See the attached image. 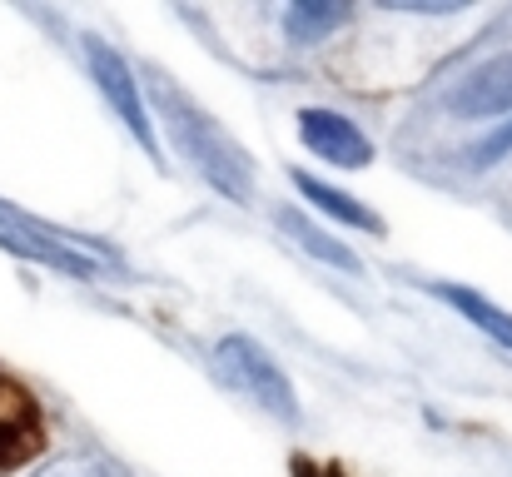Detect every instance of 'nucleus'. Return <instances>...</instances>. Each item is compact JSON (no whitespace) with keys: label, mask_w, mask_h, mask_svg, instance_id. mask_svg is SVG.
Returning a JSON list of instances; mask_svg holds the SVG:
<instances>
[{"label":"nucleus","mask_w":512,"mask_h":477,"mask_svg":"<svg viewBox=\"0 0 512 477\" xmlns=\"http://www.w3.org/2000/svg\"><path fill=\"white\" fill-rule=\"evenodd\" d=\"M155 100H160V115H165V125H170L174 145L184 150V155L194 159L229 199H239V204H249V189H254V169H249V159L244 150L194 105V100H184L179 90H174L165 75H155Z\"/></svg>","instance_id":"obj_1"},{"label":"nucleus","mask_w":512,"mask_h":477,"mask_svg":"<svg viewBox=\"0 0 512 477\" xmlns=\"http://www.w3.org/2000/svg\"><path fill=\"white\" fill-rule=\"evenodd\" d=\"M219 368H224V378L234 383V388H244L259 408H269L274 418H284V423H294L299 418V398H294V388H289V378L269 363V353L254 343V338H224L219 343Z\"/></svg>","instance_id":"obj_2"},{"label":"nucleus","mask_w":512,"mask_h":477,"mask_svg":"<svg viewBox=\"0 0 512 477\" xmlns=\"http://www.w3.org/2000/svg\"><path fill=\"white\" fill-rule=\"evenodd\" d=\"M85 55H90V70H95V80H100V90H105V100H110V110L130 125V135L145 145V150H155V130H150V115H145V105H140V90H135V75H130V65L105 45V40H85Z\"/></svg>","instance_id":"obj_3"},{"label":"nucleus","mask_w":512,"mask_h":477,"mask_svg":"<svg viewBox=\"0 0 512 477\" xmlns=\"http://www.w3.org/2000/svg\"><path fill=\"white\" fill-rule=\"evenodd\" d=\"M0 244L15 249V254H25V259H40V264H50V269H60V274H80V279L95 274V264H90L85 254H75L55 229H45V224L15 214L10 204H0Z\"/></svg>","instance_id":"obj_4"},{"label":"nucleus","mask_w":512,"mask_h":477,"mask_svg":"<svg viewBox=\"0 0 512 477\" xmlns=\"http://www.w3.org/2000/svg\"><path fill=\"white\" fill-rule=\"evenodd\" d=\"M45 433H40V408L30 403V393L10 378H0V473L30 463L40 453Z\"/></svg>","instance_id":"obj_5"},{"label":"nucleus","mask_w":512,"mask_h":477,"mask_svg":"<svg viewBox=\"0 0 512 477\" xmlns=\"http://www.w3.org/2000/svg\"><path fill=\"white\" fill-rule=\"evenodd\" d=\"M299 135H304V145H309L314 155H324L329 164H343V169H358V164L373 159L368 140H363L343 115H334V110H304V115H299Z\"/></svg>","instance_id":"obj_6"},{"label":"nucleus","mask_w":512,"mask_h":477,"mask_svg":"<svg viewBox=\"0 0 512 477\" xmlns=\"http://www.w3.org/2000/svg\"><path fill=\"white\" fill-rule=\"evenodd\" d=\"M453 115H508L512 110V55H498L488 65H478L448 100Z\"/></svg>","instance_id":"obj_7"},{"label":"nucleus","mask_w":512,"mask_h":477,"mask_svg":"<svg viewBox=\"0 0 512 477\" xmlns=\"http://www.w3.org/2000/svg\"><path fill=\"white\" fill-rule=\"evenodd\" d=\"M279 224H284V229H289V239H294V244H304L314 259H324V264H334V269L358 274V254H353L348 244H339L334 234H324L319 224H309L304 214H294V209H279Z\"/></svg>","instance_id":"obj_8"},{"label":"nucleus","mask_w":512,"mask_h":477,"mask_svg":"<svg viewBox=\"0 0 512 477\" xmlns=\"http://www.w3.org/2000/svg\"><path fill=\"white\" fill-rule=\"evenodd\" d=\"M438 294H443V299H448V304H453V309H458L463 318H473V323H478L488 338H498L503 348H512V314H503L498 304H488L483 294H473V289H458V284H443Z\"/></svg>","instance_id":"obj_9"},{"label":"nucleus","mask_w":512,"mask_h":477,"mask_svg":"<svg viewBox=\"0 0 512 477\" xmlns=\"http://www.w3.org/2000/svg\"><path fill=\"white\" fill-rule=\"evenodd\" d=\"M294 184L319 204V209H329L334 219H343V224H353V229H368V234H378V214L373 209H363L358 199H348V194H339V189H329L324 179H309L304 169H294Z\"/></svg>","instance_id":"obj_10"},{"label":"nucleus","mask_w":512,"mask_h":477,"mask_svg":"<svg viewBox=\"0 0 512 477\" xmlns=\"http://www.w3.org/2000/svg\"><path fill=\"white\" fill-rule=\"evenodd\" d=\"M343 20H348V5H334V0H304V5H289V15H284V25L299 45L334 35Z\"/></svg>","instance_id":"obj_11"},{"label":"nucleus","mask_w":512,"mask_h":477,"mask_svg":"<svg viewBox=\"0 0 512 477\" xmlns=\"http://www.w3.org/2000/svg\"><path fill=\"white\" fill-rule=\"evenodd\" d=\"M35 477H105L90 458H60V463H50V468H40Z\"/></svg>","instance_id":"obj_12"},{"label":"nucleus","mask_w":512,"mask_h":477,"mask_svg":"<svg viewBox=\"0 0 512 477\" xmlns=\"http://www.w3.org/2000/svg\"><path fill=\"white\" fill-rule=\"evenodd\" d=\"M512 150V125H503V130H498V135H493V140H483V145H478V164H493V159H503Z\"/></svg>","instance_id":"obj_13"},{"label":"nucleus","mask_w":512,"mask_h":477,"mask_svg":"<svg viewBox=\"0 0 512 477\" xmlns=\"http://www.w3.org/2000/svg\"><path fill=\"white\" fill-rule=\"evenodd\" d=\"M294 477H343L334 468H319V463H309V458H294Z\"/></svg>","instance_id":"obj_14"}]
</instances>
